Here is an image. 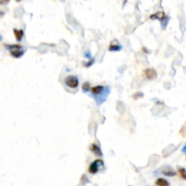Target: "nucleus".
I'll return each instance as SVG.
<instances>
[{"instance_id":"nucleus-1","label":"nucleus","mask_w":186,"mask_h":186,"mask_svg":"<svg viewBox=\"0 0 186 186\" xmlns=\"http://www.w3.org/2000/svg\"><path fill=\"white\" fill-rule=\"evenodd\" d=\"M6 47L8 49L10 55L15 58H20L25 54L24 47L20 45H6Z\"/></svg>"},{"instance_id":"nucleus-2","label":"nucleus","mask_w":186,"mask_h":186,"mask_svg":"<svg viewBox=\"0 0 186 186\" xmlns=\"http://www.w3.org/2000/svg\"><path fill=\"white\" fill-rule=\"evenodd\" d=\"M91 91H92V93H93V95L94 96V99L96 100L97 98H98V96H100V95H103V97H107V93L108 92H106L107 91V88L106 87H104V86H103V85H95V86H93L92 87V89H91Z\"/></svg>"},{"instance_id":"nucleus-3","label":"nucleus","mask_w":186,"mask_h":186,"mask_svg":"<svg viewBox=\"0 0 186 186\" xmlns=\"http://www.w3.org/2000/svg\"><path fill=\"white\" fill-rule=\"evenodd\" d=\"M103 167V162L101 159H97L95 160L94 162H93L89 167H88V172L91 173V174H95L97 173L99 171H100V168Z\"/></svg>"},{"instance_id":"nucleus-4","label":"nucleus","mask_w":186,"mask_h":186,"mask_svg":"<svg viewBox=\"0 0 186 186\" xmlns=\"http://www.w3.org/2000/svg\"><path fill=\"white\" fill-rule=\"evenodd\" d=\"M65 84L69 87V88H76L78 87V84H79V80L76 76L74 75H68L66 76L65 79Z\"/></svg>"},{"instance_id":"nucleus-5","label":"nucleus","mask_w":186,"mask_h":186,"mask_svg":"<svg viewBox=\"0 0 186 186\" xmlns=\"http://www.w3.org/2000/svg\"><path fill=\"white\" fill-rule=\"evenodd\" d=\"M143 74H144L145 78L148 80H153L157 77V72L153 68H146L143 71Z\"/></svg>"},{"instance_id":"nucleus-6","label":"nucleus","mask_w":186,"mask_h":186,"mask_svg":"<svg viewBox=\"0 0 186 186\" xmlns=\"http://www.w3.org/2000/svg\"><path fill=\"white\" fill-rule=\"evenodd\" d=\"M122 49V46L116 41V40H114V41H112L111 44H110V46H109V51H111V52H113V51H119V50H121Z\"/></svg>"},{"instance_id":"nucleus-7","label":"nucleus","mask_w":186,"mask_h":186,"mask_svg":"<svg viewBox=\"0 0 186 186\" xmlns=\"http://www.w3.org/2000/svg\"><path fill=\"white\" fill-rule=\"evenodd\" d=\"M90 150L93 152L95 155H97V156H102L103 153L101 149H100V147H99L98 145H96L95 143H92V144L90 145Z\"/></svg>"},{"instance_id":"nucleus-8","label":"nucleus","mask_w":186,"mask_h":186,"mask_svg":"<svg viewBox=\"0 0 186 186\" xmlns=\"http://www.w3.org/2000/svg\"><path fill=\"white\" fill-rule=\"evenodd\" d=\"M13 31H14V34H15V37H16L17 41L20 42L22 40L23 37H24V31L22 29H17V28H15Z\"/></svg>"},{"instance_id":"nucleus-9","label":"nucleus","mask_w":186,"mask_h":186,"mask_svg":"<svg viewBox=\"0 0 186 186\" xmlns=\"http://www.w3.org/2000/svg\"><path fill=\"white\" fill-rule=\"evenodd\" d=\"M167 17L165 16V14L163 12H158V13H155L153 14V16L150 17V18L152 19H160L161 21H163V19L166 18Z\"/></svg>"},{"instance_id":"nucleus-10","label":"nucleus","mask_w":186,"mask_h":186,"mask_svg":"<svg viewBox=\"0 0 186 186\" xmlns=\"http://www.w3.org/2000/svg\"><path fill=\"white\" fill-rule=\"evenodd\" d=\"M155 184L157 186H170V183L167 180L163 179V178H158L155 181Z\"/></svg>"},{"instance_id":"nucleus-11","label":"nucleus","mask_w":186,"mask_h":186,"mask_svg":"<svg viewBox=\"0 0 186 186\" xmlns=\"http://www.w3.org/2000/svg\"><path fill=\"white\" fill-rule=\"evenodd\" d=\"M163 173L164 174V175H166V176H170V177H173V176H175L176 175V173L173 171V170H172V169H166V170H163Z\"/></svg>"},{"instance_id":"nucleus-12","label":"nucleus","mask_w":186,"mask_h":186,"mask_svg":"<svg viewBox=\"0 0 186 186\" xmlns=\"http://www.w3.org/2000/svg\"><path fill=\"white\" fill-rule=\"evenodd\" d=\"M178 173H179L180 176L182 177L183 180H186V169H184V168H179Z\"/></svg>"},{"instance_id":"nucleus-13","label":"nucleus","mask_w":186,"mask_h":186,"mask_svg":"<svg viewBox=\"0 0 186 186\" xmlns=\"http://www.w3.org/2000/svg\"><path fill=\"white\" fill-rule=\"evenodd\" d=\"M180 134L183 135V136H186V123L183 124L182 129L180 130Z\"/></svg>"},{"instance_id":"nucleus-14","label":"nucleus","mask_w":186,"mask_h":186,"mask_svg":"<svg viewBox=\"0 0 186 186\" xmlns=\"http://www.w3.org/2000/svg\"><path fill=\"white\" fill-rule=\"evenodd\" d=\"M89 87H90V84H89L88 82L84 83V84H83V90H84V91L87 92V91L89 90Z\"/></svg>"},{"instance_id":"nucleus-15","label":"nucleus","mask_w":186,"mask_h":186,"mask_svg":"<svg viewBox=\"0 0 186 186\" xmlns=\"http://www.w3.org/2000/svg\"><path fill=\"white\" fill-rule=\"evenodd\" d=\"M143 94L142 93H134L133 95V99H137V98H139V97H143Z\"/></svg>"},{"instance_id":"nucleus-16","label":"nucleus","mask_w":186,"mask_h":186,"mask_svg":"<svg viewBox=\"0 0 186 186\" xmlns=\"http://www.w3.org/2000/svg\"><path fill=\"white\" fill-rule=\"evenodd\" d=\"M183 153H186V144L185 146L183 147Z\"/></svg>"},{"instance_id":"nucleus-17","label":"nucleus","mask_w":186,"mask_h":186,"mask_svg":"<svg viewBox=\"0 0 186 186\" xmlns=\"http://www.w3.org/2000/svg\"><path fill=\"white\" fill-rule=\"evenodd\" d=\"M1 40H2V37L0 36V41H1Z\"/></svg>"}]
</instances>
